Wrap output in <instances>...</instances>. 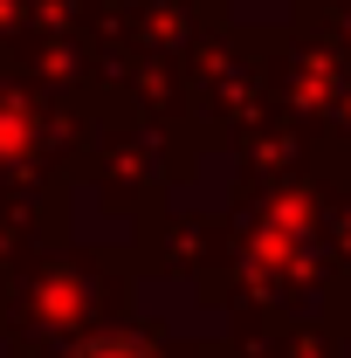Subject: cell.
<instances>
[{
    "label": "cell",
    "mask_w": 351,
    "mask_h": 358,
    "mask_svg": "<svg viewBox=\"0 0 351 358\" xmlns=\"http://www.w3.org/2000/svg\"><path fill=\"white\" fill-rule=\"evenodd\" d=\"M76 358H145L138 345H124V338H96V345H83Z\"/></svg>",
    "instance_id": "cell-1"
}]
</instances>
